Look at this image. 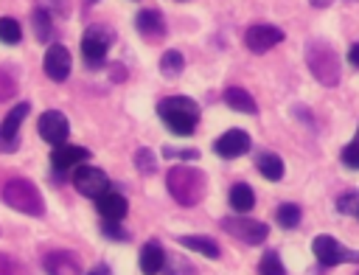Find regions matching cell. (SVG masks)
<instances>
[{"label":"cell","mask_w":359,"mask_h":275,"mask_svg":"<svg viewBox=\"0 0 359 275\" xmlns=\"http://www.w3.org/2000/svg\"><path fill=\"white\" fill-rule=\"evenodd\" d=\"M157 115L180 138L191 135L196 129V123H199V107H196V101H191L185 95H168V98H163L157 104Z\"/></svg>","instance_id":"1"},{"label":"cell","mask_w":359,"mask_h":275,"mask_svg":"<svg viewBox=\"0 0 359 275\" xmlns=\"http://www.w3.org/2000/svg\"><path fill=\"white\" fill-rule=\"evenodd\" d=\"M165 185H168V194L191 208V205H199L202 196H205V174L194 166H174L168 168V177H165Z\"/></svg>","instance_id":"2"},{"label":"cell","mask_w":359,"mask_h":275,"mask_svg":"<svg viewBox=\"0 0 359 275\" xmlns=\"http://www.w3.org/2000/svg\"><path fill=\"white\" fill-rule=\"evenodd\" d=\"M0 196L6 205H11L14 210H20L25 216H45V199H42L39 188L25 177L6 180L0 188Z\"/></svg>","instance_id":"3"},{"label":"cell","mask_w":359,"mask_h":275,"mask_svg":"<svg viewBox=\"0 0 359 275\" xmlns=\"http://www.w3.org/2000/svg\"><path fill=\"white\" fill-rule=\"evenodd\" d=\"M306 65H309L311 76H314L320 84H325V87H337V84H339V76H342V70H339V56L334 53V48H331L328 42L311 39V42L306 45Z\"/></svg>","instance_id":"4"},{"label":"cell","mask_w":359,"mask_h":275,"mask_svg":"<svg viewBox=\"0 0 359 275\" xmlns=\"http://www.w3.org/2000/svg\"><path fill=\"white\" fill-rule=\"evenodd\" d=\"M115 34L107 28V25H90L84 31V39H81V53H84V62L87 67H101L104 59H107V51L112 45Z\"/></svg>","instance_id":"5"},{"label":"cell","mask_w":359,"mask_h":275,"mask_svg":"<svg viewBox=\"0 0 359 275\" xmlns=\"http://www.w3.org/2000/svg\"><path fill=\"white\" fill-rule=\"evenodd\" d=\"M222 230H227L233 239L244 241V244H261L266 241V222H258V219H247V216H227L222 219Z\"/></svg>","instance_id":"6"},{"label":"cell","mask_w":359,"mask_h":275,"mask_svg":"<svg viewBox=\"0 0 359 275\" xmlns=\"http://www.w3.org/2000/svg\"><path fill=\"white\" fill-rule=\"evenodd\" d=\"M311 250H314L317 261L325 264V267H334V264H342V261L359 264V250H348V247H342V244H339L337 239H331V236H317V239L311 241Z\"/></svg>","instance_id":"7"},{"label":"cell","mask_w":359,"mask_h":275,"mask_svg":"<svg viewBox=\"0 0 359 275\" xmlns=\"http://www.w3.org/2000/svg\"><path fill=\"white\" fill-rule=\"evenodd\" d=\"M73 185H76V191H79V194L98 199L101 194H107V191H109V177H107L101 168H95V166H76Z\"/></svg>","instance_id":"8"},{"label":"cell","mask_w":359,"mask_h":275,"mask_svg":"<svg viewBox=\"0 0 359 275\" xmlns=\"http://www.w3.org/2000/svg\"><path fill=\"white\" fill-rule=\"evenodd\" d=\"M36 126H39V138H42L45 143H50V146L65 143V140H67V132H70V123H67V118H65L59 109L42 112Z\"/></svg>","instance_id":"9"},{"label":"cell","mask_w":359,"mask_h":275,"mask_svg":"<svg viewBox=\"0 0 359 275\" xmlns=\"http://www.w3.org/2000/svg\"><path fill=\"white\" fill-rule=\"evenodd\" d=\"M280 39H283V31H280L278 25H266V22L250 25L247 34H244V45H247L252 53H264V51L275 48Z\"/></svg>","instance_id":"10"},{"label":"cell","mask_w":359,"mask_h":275,"mask_svg":"<svg viewBox=\"0 0 359 275\" xmlns=\"http://www.w3.org/2000/svg\"><path fill=\"white\" fill-rule=\"evenodd\" d=\"M42 269L48 275H81V258L73 250H53L42 258Z\"/></svg>","instance_id":"11"},{"label":"cell","mask_w":359,"mask_h":275,"mask_svg":"<svg viewBox=\"0 0 359 275\" xmlns=\"http://www.w3.org/2000/svg\"><path fill=\"white\" fill-rule=\"evenodd\" d=\"M216 154L224 157V160H233V157H241L250 152V135L244 129H227L222 138H216L213 143Z\"/></svg>","instance_id":"12"},{"label":"cell","mask_w":359,"mask_h":275,"mask_svg":"<svg viewBox=\"0 0 359 275\" xmlns=\"http://www.w3.org/2000/svg\"><path fill=\"white\" fill-rule=\"evenodd\" d=\"M135 25L146 42H160L165 36V20L157 8H140L135 17Z\"/></svg>","instance_id":"13"},{"label":"cell","mask_w":359,"mask_h":275,"mask_svg":"<svg viewBox=\"0 0 359 275\" xmlns=\"http://www.w3.org/2000/svg\"><path fill=\"white\" fill-rule=\"evenodd\" d=\"M70 65H73L70 62V51L65 45H50L48 53H45V62H42L48 79H53V81H65L70 76Z\"/></svg>","instance_id":"14"},{"label":"cell","mask_w":359,"mask_h":275,"mask_svg":"<svg viewBox=\"0 0 359 275\" xmlns=\"http://www.w3.org/2000/svg\"><path fill=\"white\" fill-rule=\"evenodd\" d=\"M87 157H90V152H87L84 146H73V143H59V146H53V152H50V163H53L56 171H67V168L79 166V163L87 160Z\"/></svg>","instance_id":"15"},{"label":"cell","mask_w":359,"mask_h":275,"mask_svg":"<svg viewBox=\"0 0 359 275\" xmlns=\"http://www.w3.org/2000/svg\"><path fill=\"white\" fill-rule=\"evenodd\" d=\"M95 210L101 213L104 222H121V219L126 216L129 205H126V199H123L121 194L107 191V194H101V196L95 199Z\"/></svg>","instance_id":"16"},{"label":"cell","mask_w":359,"mask_h":275,"mask_svg":"<svg viewBox=\"0 0 359 275\" xmlns=\"http://www.w3.org/2000/svg\"><path fill=\"white\" fill-rule=\"evenodd\" d=\"M224 104H227L230 109H236V112H244V115H255V112H258L255 98H252L244 87H227V90H224Z\"/></svg>","instance_id":"17"},{"label":"cell","mask_w":359,"mask_h":275,"mask_svg":"<svg viewBox=\"0 0 359 275\" xmlns=\"http://www.w3.org/2000/svg\"><path fill=\"white\" fill-rule=\"evenodd\" d=\"M140 272H146V275H157L160 269H163V264H165V253H163V247L157 244V241H149V244H143V250H140Z\"/></svg>","instance_id":"18"},{"label":"cell","mask_w":359,"mask_h":275,"mask_svg":"<svg viewBox=\"0 0 359 275\" xmlns=\"http://www.w3.org/2000/svg\"><path fill=\"white\" fill-rule=\"evenodd\" d=\"M31 112V104L28 101H20V104H14L11 107V112L3 118V123H0V135L3 138H20L17 132H20V123H22V118Z\"/></svg>","instance_id":"19"},{"label":"cell","mask_w":359,"mask_h":275,"mask_svg":"<svg viewBox=\"0 0 359 275\" xmlns=\"http://www.w3.org/2000/svg\"><path fill=\"white\" fill-rule=\"evenodd\" d=\"M255 166H258V171H261L266 180H272V182L283 177V160H280V154H275V152H258Z\"/></svg>","instance_id":"20"},{"label":"cell","mask_w":359,"mask_h":275,"mask_svg":"<svg viewBox=\"0 0 359 275\" xmlns=\"http://www.w3.org/2000/svg\"><path fill=\"white\" fill-rule=\"evenodd\" d=\"M177 241H180V247L196 250V253H202V255H208V258H219V255H222L219 244H216L213 239H208V236H180Z\"/></svg>","instance_id":"21"},{"label":"cell","mask_w":359,"mask_h":275,"mask_svg":"<svg viewBox=\"0 0 359 275\" xmlns=\"http://www.w3.org/2000/svg\"><path fill=\"white\" fill-rule=\"evenodd\" d=\"M227 199H230V208L238 210V213H244V210H250L255 205V194H252V188L247 182H236L230 188V196Z\"/></svg>","instance_id":"22"},{"label":"cell","mask_w":359,"mask_h":275,"mask_svg":"<svg viewBox=\"0 0 359 275\" xmlns=\"http://www.w3.org/2000/svg\"><path fill=\"white\" fill-rule=\"evenodd\" d=\"M31 25H34V36H36L39 42H48V39H50V34H53V22H50L48 8L36 6V8L31 11Z\"/></svg>","instance_id":"23"},{"label":"cell","mask_w":359,"mask_h":275,"mask_svg":"<svg viewBox=\"0 0 359 275\" xmlns=\"http://www.w3.org/2000/svg\"><path fill=\"white\" fill-rule=\"evenodd\" d=\"M182 67H185V59H182L180 51H165V53L160 56V73H163L165 79H177V76L182 73Z\"/></svg>","instance_id":"24"},{"label":"cell","mask_w":359,"mask_h":275,"mask_svg":"<svg viewBox=\"0 0 359 275\" xmlns=\"http://www.w3.org/2000/svg\"><path fill=\"white\" fill-rule=\"evenodd\" d=\"M300 216H303V210H300L294 202H283V205L275 208V219H278L280 227H297Z\"/></svg>","instance_id":"25"},{"label":"cell","mask_w":359,"mask_h":275,"mask_svg":"<svg viewBox=\"0 0 359 275\" xmlns=\"http://www.w3.org/2000/svg\"><path fill=\"white\" fill-rule=\"evenodd\" d=\"M22 39V28L14 17H0V42L6 45H17Z\"/></svg>","instance_id":"26"},{"label":"cell","mask_w":359,"mask_h":275,"mask_svg":"<svg viewBox=\"0 0 359 275\" xmlns=\"http://www.w3.org/2000/svg\"><path fill=\"white\" fill-rule=\"evenodd\" d=\"M17 95V76L8 67H0V104L11 101Z\"/></svg>","instance_id":"27"},{"label":"cell","mask_w":359,"mask_h":275,"mask_svg":"<svg viewBox=\"0 0 359 275\" xmlns=\"http://www.w3.org/2000/svg\"><path fill=\"white\" fill-rule=\"evenodd\" d=\"M135 166H137V171H143V174H154V168H157L154 152H151V149H137V152H135Z\"/></svg>","instance_id":"28"},{"label":"cell","mask_w":359,"mask_h":275,"mask_svg":"<svg viewBox=\"0 0 359 275\" xmlns=\"http://www.w3.org/2000/svg\"><path fill=\"white\" fill-rule=\"evenodd\" d=\"M258 272H261V275H286V269H283V264H280V258H278L275 253H266V255L261 258Z\"/></svg>","instance_id":"29"},{"label":"cell","mask_w":359,"mask_h":275,"mask_svg":"<svg viewBox=\"0 0 359 275\" xmlns=\"http://www.w3.org/2000/svg\"><path fill=\"white\" fill-rule=\"evenodd\" d=\"M0 275H31V272L25 269V264L11 258L8 253H0Z\"/></svg>","instance_id":"30"},{"label":"cell","mask_w":359,"mask_h":275,"mask_svg":"<svg viewBox=\"0 0 359 275\" xmlns=\"http://www.w3.org/2000/svg\"><path fill=\"white\" fill-rule=\"evenodd\" d=\"M337 210L339 213H359V191H348L337 199Z\"/></svg>","instance_id":"31"},{"label":"cell","mask_w":359,"mask_h":275,"mask_svg":"<svg viewBox=\"0 0 359 275\" xmlns=\"http://www.w3.org/2000/svg\"><path fill=\"white\" fill-rule=\"evenodd\" d=\"M163 154H165L168 160H196V157H199L196 149H171V146H165Z\"/></svg>","instance_id":"32"},{"label":"cell","mask_w":359,"mask_h":275,"mask_svg":"<svg viewBox=\"0 0 359 275\" xmlns=\"http://www.w3.org/2000/svg\"><path fill=\"white\" fill-rule=\"evenodd\" d=\"M342 163L351 168H359V143H348L342 149Z\"/></svg>","instance_id":"33"},{"label":"cell","mask_w":359,"mask_h":275,"mask_svg":"<svg viewBox=\"0 0 359 275\" xmlns=\"http://www.w3.org/2000/svg\"><path fill=\"white\" fill-rule=\"evenodd\" d=\"M101 230H104L109 239H115V241H126V239H129V233H126V230H121V227H118V222H104V224H101Z\"/></svg>","instance_id":"34"},{"label":"cell","mask_w":359,"mask_h":275,"mask_svg":"<svg viewBox=\"0 0 359 275\" xmlns=\"http://www.w3.org/2000/svg\"><path fill=\"white\" fill-rule=\"evenodd\" d=\"M39 6H42V8H45V6H53V11H59L62 17L70 14V3H67V0H39Z\"/></svg>","instance_id":"35"},{"label":"cell","mask_w":359,"mask_h":275,"mask_svg":"<svg viewBox=\"0 0 359 275\" xmlns=\"http://www.w3.org/2000/svg\"><path fill=\"white\" fill-rule=\"evenodd\" d=\"M20 149V138H3L0 135V152H17Z\"/></svg>","instance_id":"36"},{"label":"cell","mask_w":359,"mask_h":275,"mask_svg":"<svg viewBox=\"0 0 359 275\" xmlns=\"http://www.w3.org/2000/svg\"><path fill=\"white\" fill-rule=\"evenodd\" d=\"M109 76H112V81H123V79H126V67H121V65H109Z\"/></svg>","instance_id":"37"},{"label":"cell","mask_w":359,"mask_h":275,"mask_svg":"<svg viewBox=\"0 0 359 275\" xmlns=\"http://www.w3.org/2000/svg\"><path fill=\"white\" fill-rule=\"evenodd\" d=\"M348 62H351L353 67H359V42H353V45L348 48Z\"/></svg>","instance_id":"38"},{"label":"cell","mask_w":359,"mask_h":275,"mask_svg":"<svg viewBox=\"0 0 359 275\" xmlns=\"http://www.w3.org/2000/svg\"><path fill=\"white\" fill-rule=\"evenodd\" d=\"M87 275H109V267H104V264H98V267H93Z\"/></svg>","instance_id":"39"},{"label":"cell","mask_w":359,"mask_h":275,"mask_svg":"<svg viewBox=\"0 0 359 275\" xmlns=\"http://www.w3.org/2000/svg\"><path fill=\"white\" fill-rule=\"evenodd\" d=\"M309 3H311L314 8H328V6L334 3V0H309Z\"/></svg>","instance_id":"40"},{"label":"cell","mask_w":359,"mask_h":275,"mask_svg":"<svg viewBox=\"0 0 359 275\" xmlns=\"http://www.w3.org/2000/svg\"><path fill=\"white\" fill-rule=\"evenodd\" d=\"M81 3H84V6H93V3H98V0H81Z\"/></svg>","instance_id":"41"},{"label":"cell","mask_w":359,"mask_h":275,"mask_svg":"<svg viewBox=\"0 0 359 275\" xmlns=\"http://www.w3.org/2000/svg\"><path fill=\"white\" fill-rule=\"evenodd\" d=\"M353 143H359V129H356V138H353Z\"/></svg>","instance_id":"42"},{"label":"cell","mask_w":359,"mask_h":275,"mask_svg":"<svg viewBox=\"0 0 359 275\" xmlns=\"http://www.w3.org/2000/svg\"><path fill=\"white\" fill-rule=\"evenodd\" d=\"M348 3H356V0H348Z\"/></svg>","instance_id":"43"}]
</instances>
